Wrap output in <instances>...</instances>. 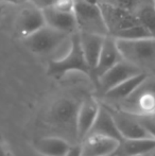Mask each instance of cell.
<instances>
[{
    "instance_id": "10",
    "label": "cell",
    "mask_w": 155,
    "mask_h": 156,
    "mask_svg": "<svg viewBox=\"0 0 155 156\" xmlns=\"http://www.w3.org/2000/svg\"><path fill=\"white\" fill-rule=\"evenodd\" d=\"M121 60L123 58L117 46L116 38L112 37L111 35L105 36L98 62L93 71V78L95 79V81Z\"/></svg>"
},
{
    "instance_id": "29",
    "label": "cell",
    "mask_w": 155,
    "mask_h": 156,
    "mask_svg": "<svg viewBox=\"0 0 155 156\" xmlns=\"http://www.w3.org/2000/svg\"><path fill=\"white\" fill-rule=\"evenodd\" d=\"M105 156H118V155H117V153H116V152H114V153H111V154L105 155Z\"/></svg>"
},
{
    "instance_id": "11",
    "label": "cell",
    "mask_w": 155,
    "mask_h": 156,
    "mask_svg": "<svg viewBox=\"0 0 155 156\" xmlns=\"http://www.w3.org/2000/svg\"><path fill=\"white\" fill-rule=\"evenodd\" d=\"M88 136H103V137L116 139L119 142L123 140V137L118 131L114 119H113L106 105L100 104V108L97 117H96V120L91 125L86 137H88Z\"/></svg>"
},
{
    "instance_id": "6",
    "label": "cell",
    "mask_w": 155,
    "mask_h": 156,
    "mask_svg": "<svg viewBox=\"0 0 155 156\" xmlns=\"http://www.w3.org/2000/svg\"><path fill=\"white\" fill-rule=\"evenodd\" d=\"M19 5L20 8L15 15L14 29L16 34L23 39L45 26L46 21L43 10L36 8L31 2H25Z\"/></svg>"
},
{
    "instance_id": "12",
    "label": "cell",
    "mask_w": 155,
    "mask_h": 156,
    "mask_svg": "<svg viewBox=\"0 0 155 156\" xmlns=\"http://www.w3.org/2000/svg\"><path fill=\"white\" fill-rule=\"evenodd\" d=\"M99 108L100 103L93 98L85 99L78 107L77 134L80 140H83L88 134L91 125L96 120Z\"/></svg>"
},
{
    "instance_id": "14",
    "label": "cell",
    "mask_w": 155,
    "mask_h": 156,
    "mask_svg": "<svg viewBox=\"0 0 155 156\" xmlns=\"http://www.w3.org/2000/svg\"><path fill=\"white\" fill-rule=\"evenodd\" d=\"M79 39H80L81 48L86 58V62L90 67L91 71H93V68L96 67V64L98 62L100 52H101L102 46L105 36L95 33L87 32H78ZM107 36V35H106Z\"/></svg>"
},
{
    "instance_id": "32",
    "label": "cell",
    "mask_w": 155,
    "mask_h": 156,
    "mask_svg": "<svg viewBox=\"0 0 155 156\" xmlns=\"http://www.w3.org/2000/svg\"><path fill=\"white\" fill-rule=\"evenodd\" d=\"M152 1H153V3H154V5H155V0H152Z\"/></svg>"
},
{
    "instance_id": "4",
    "label": "cell",
    "mask_w": 155,
    "mask_h": 156,
    "mask_svg": "<svg viewBox=\"0 0 155 156\" xmlns=\"http://www.w3.org/2000/svg\"><path fill=\"white\" fill-rule=\"evenodd\" d=\"M70 37L71 35L67 33L45 25L23 41L26 47L33 53L38 55H49L61 48L67 47L70 41Z\"/></svg>"
},
{
    "instance_id": "23",
    "label": "cell",
    "mask_w": 155,
    "mask_h": 156,
    "mask_svg": "<svg viewBox=\"0 0 155 156\" xmlns=\"http://www.w3.org/2000/svg\"><path fill=\"white\" fill-rule=\"evenodd\" d=\"M0 3L8 4H18V0H0Z\"/></svg>"
},
{
    "instance_id": "8",
    "label": "cell",
    "mask_w": 155,
    "mask_h": 156,
    "mask_svg": "<svg viewBox=\"0 0 155 156\" xmlns=\"http://www.w3.org/2000/svg\"><path fill=\"white\" fill-rule=\"evenodd\" d=\"M115 121L118 131L120 132L123 139H134V138H151L149 134L143 129L140 123L137 121L132 113L123 109L113 108L106 105Z\"/></svg>"
},
{
    "instance_id": "27",
    "label": "cell",
    "mask_w": 155,
    "mask_h": 156,
    "mask_svg": "<svg viewBox=\"0 0 155 156\" xmlns=\"http://www.w3.org/2000/svg\"><path fill=\"white\" fill-rule=\"evenodd\" d=\"M30 0H18V4L20 3H25V2H29Z\"/></svg>"
},
{
    "instance_id": "21",
    "label": "cell",
    "mask_w": 155,
    "mask_h": 156,
    "mask_svg": "<svg viewBox=\"0 0 155 156\" xmlns=\"http://www.w3.org/2000/svg\"><path fill=\"white\" fill-rule=\"evenodd\" d=\"M58 0H30L29 2H31L32 4L36 6V8L41 9V10H45L47 8L54 5Z\"/></svg>"
},
{
    "instance_id": "1",
    "label": "cell",
    "mask_w": 155,
    "mask_h": 156,
    "mask_svg": "<svg viewBox=\"0 0 155 156\" xmlns=\"http://www.w3.org/2000/svg\"><path fill=\"white\" fill-rule=\"evenodd\" d=\"M103 15L108 35L116 39L153 37L132 11L107 3H98Z\"/></svg>"
},
{
    "instance_id": "28",
    "label": "cell",
    "mask_w": 155,
    "mask_h": 156,
    "mask_svg": "<svg viewBox=\"0 0 155 156\" xmlns=\"http://www.w3.org/2000/svg\"><path fill=\"white\" fill-rule=\"evenodd\" d=\"M149 156H155V148L153 149V150L150 152V154H149Z\"/></svg>"
},
{
    "instance_id": "31",
    "label": "cell",
    "mask_w": 155,
    "mask_h": 156,
    "mask_svg": "<svg viewBox=\"0 0 155 156\" xmlns=\"http://www.w3.org/2000/svg\"><path fill=\"white\" fill-rule=\"evenodd\" d=\"M151 71H152V72H153V74H155V67L153 68V69H152V70H151Z\"/></svg>"
},
{
    "instance_id": "19",
    "label": "cell",
    "mask_w": 155,
    "mask_h": 156,
    "mask_svg": "<svg viewBox=\"0 0 155 156\" xmlns=\"http://www.w3.org/2000/svg\"><path fill=\"white\" fill-rule=\"evenodd\" d=\"M134 117L137 119V121L140 123L146 132L149 134L151 138L155 139V114L154 113H138L134 114Z\"/></svg>"
},
{
    "instance_id": "26",
    "label": "cell",
    "mask_w": 155,
    "mask_h": 156,
    "mask_svg": "<svg viewBox=\"0 0 155 156\" xmlns=\"http://www.w3.org/2000/svg\"><path fill=\"white\" fill-rule=\"evenodd\" d=\"M85 1H88V2H90V3H98L99 0H85Z\"/></svg>"
},
{
    "instance_id": "24",
    "label": "cell",
    "mask_w": 155,
    "mask_h": 156,
    "mask_svg": "<svg viewBox=\"0 0 155 156\" xmlns=\"http://www.w3.org/2000/svg\"><path fill=\"white\" fill-rule=\"evenodd\" d=\"M0 156H6L5 150H4V148L1 146V144H0Z\"/></svg>"
},
{
    "instance_id": "9",
    "label": "cell",
    "mask_w": 155,
    "mask_h": 156,
    "mask_svg": "<svg viewBox=\"0 0 155 156\" xmlns=\"http://www.w3.org/2000/svg\"><path fill=\"white\" fill-rule=\"evenodd\" d=\"M46 25L54 29L72 35L78 32L75 12L60 10L55 6H50L43 10Z\"/></svg>"
},
{
    "instance_id": "2",
    "label": "cell",
    "mask_w": 155,
    "mask_h": 156,
    "mask_svg": "<svg viewBox=\"0 0 155 156\" xmlns=\"http://www.w3.org/2000/svg\"><path fill=\"white\" fill-rule=\"evenodd\" d=\"M70 71L82 72L93 78V71L81 48L78 32L71 35L69 47L64 54L52 58L48 65V74L51 76H62Z\"/></svg>"
},
{
    "instance_id": "22",
    "label": "cell",
    "mask_w": 155,
    "mask_h": 156,
    "mask_svg": "<svg viewBox=\"0 0 155 156\" xmlns=\"http://www.w3.org/2000/svg\"><path fill=\"white\" fill-rule=\"evenodd\" d=\"M65 156H82V148H81V144L70 147V149H69L68 152L66 153Z\"/></svg>"
},
{
    "instance_id": "5",
    "label": "cell",
    "mask_w": 155,
    "mask_h": 156,
    "mask_svg": "<svg viewBox=\"0 0 155 156\" xmlns=\"http://www.w3.org/2000/svg\"><path fill=\"white\" fill-rule=\"evenodd\" d=\"M75 16L78 32L108 35L101 9L98 3H90L85 0H75Z\"/></svg>"
},
{
    "instance_id": "20",
    "label": "cell",
    "mask_w": 155,
    "mask_h": 156,
    "mask_svg": "<svg viewBox=\"0 0 155 156\" xmlns=\"http://www.w3.org/2000/svg\"><path fill=\"white\" fill-rule=\"evenodd\" d=\"M147 1L148 0H99L98 3H107L136 13V11Z\"/></svg>"
},
{
    "instance_id": "7",
    "label": "cell",
    "mask_w": 155,
    "mask_h": 156,
    "mask_svg": "<svg viewBox=\"0 0 155 156\" xmlns=\"http://www.w3.org/2000/svg\"><path fill=\"white\" fill-rule=\"evenodd\" d=\"M140 72H143V70H141L140 68L133 65L128 61L121 60L112 68H110L107 71L104 72L102 76H100L96 80V83H97L100 94L103 96L113 87L117 86L123 81L128 80V79L132 78Z\"/></svg>"
},
{
    "instance_id": "25",
    "label": "cell",
    "mask_w": 155,
    "mask_h": 156,
    "mask_svg": "<svg viewBox=\"0 0 155 156\" xmlns=\"http://www.w3.org/2000/svg\"><path fill=\"white\" fill-rule=\"evenodd\" d=\"M4 4L3 3H0V19H1V17H2V13H3V10H4Z\"/></svg>"
},
{
    "instance_id": "3",
    "label": "cell",
    "mask_w": 155,
    "mask_h": 156,
    "mask_svg": "<svg viewBox=\"0 0 155 156\" xmlns=\"http://www.w3.org/2000/svg\"><path fill=\"white\" fill-rule=\"evenodd\" d=\"M116 41L123 60L147 72L155 67V37L116 39Z\"/></svg>"
},
{
    "instance_id": "15",
    "label": "cell",
    "mask_w": 155,
    "mask_h": 156,
    "mask_svg": "<svg viewBox=\"0 0 155 156\" xmlns=\"http://www.w3.org/2000/svg\"><path fill=\"white\" fill-rule=\"evenodd\" d=\"M148 76H149L148 72H140V73L123 81L122 83L118 84L117 86L113 87L112 89H110L107 93H105L102 97L105 98L106 100H108L110 102L121 103L122 101L128 99L131 94L143 84V82L148 78Z\"/></svg>"
},
{
    "instance_id": "30",
    "label": "cell",
    "mask_w": 155,
    "mask_h": 156,
    "mask_svg": "<svg viewBox=\"0 0 155 156\" xmlns=\"http://www.w3.org/2000/svg\"><path fill=\"white\" fill-rule=\"evenodd\" d=\"M150 153H147V154H141V155H135V156H149Z\"/></svg>"
},
{
    "instance_id": "18",
    "label": "cell",
    "mask_w": 155,
    "mask_h": 156,
    "mask_svg": "<svg viewBox=\"0 0 155 156\" xmlns=\"http://www.w3.org/2000/svg\"><path fill=\"white\" fill-rule=\"evenodd\" d=\"M135 14L138 16L140 23L147 28L150 34L155 37V5L152 0H148L143 4Z\"/></svg>"
},
{
    "instance_id": "13",
    "label": "cell",
    "mask_w": 155,
    "mask_h": 156,
    "mask_svg": "<svg viewBox=\"0 0 155 156\" xmlns=\"http://www.w3.org/2000/svg\"><path fill=\"white\" fill-rule=\"evenodd\" d=\"M120 142L103 136H88L81 144L82 156H105L114 153Z\"/></svg>"
},
{
    "instance_id": "17",
    "label": "cell",
    "mask_w": 155,
    "mask_h": 156,
    "mask_svg": "<svg viewBox=\"0 0 155 156\" xmlns=\"http://www.w3.org/2000/svg\"><path fill=\"white\" fill-rule=\"evenodd\" d=\"M70 144L60 137H46L36 144V150L45 156H65Z\"/></svg>"
},
{
    "instance_id": "16",
    "label": "cell",
    "mask_w": 155,
    "mask_h": 156,
    "mask_svg": "<svg viewBox=\"0 0 155 156\" xmlns=\"http://www.w3.org/2000/svg\"><path fill=\"white\" fill-rule=\"evenodd\" d=\"M154 148V138H134L123 139L115 152L118 156H135L150 153Z\"/></svg>"
}]
</instances>
